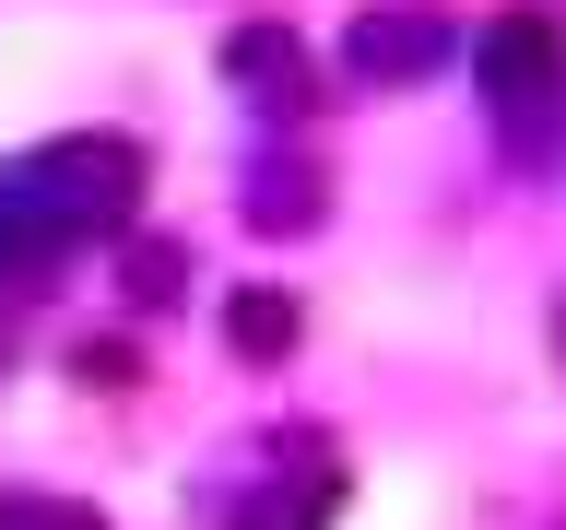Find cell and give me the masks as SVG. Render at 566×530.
Returning <instances> with one entry per match:
<instances>
[{"mask_svg": "<svg viewBox=\"0 0 566 530\" xmlns=\"http://www.w3.org/2000/svg\"><path fill=\"white\" fill-rule=\"evenodd\" d=\"M331 507H343V471L318 459V471H307V484H295V495H283V484H260V495H248V507H237V530H318V519H331Z\"/></svg>", "mask_w": 566, "mask_h": 530, "instance_id": "cell-6", "label": "cell"}, {"mask_svg": "<svg viewBox=\"0 0 566 530\" xmlns=\"http://www.w3.org/2000/svg\"><path fill=\"white\" fill-rule=\"evenodd\" d=\"M224 342H237L248 365H272V353H295V295H272V283H248V295H224Z\"/></svg>", "mask_w": 566, "mask_h": 530, "instance_id": "cell-5", "label": "cell"}, {"mask_svg": "<svg viewBox=\"0 0 566 530\" xmlns=\"http://www.w3.org/2000/svg\"><path fill=\"white\" fill-rule=\"evenodd\" d=\"M449 47H460V35L437 24V12H366V24L343 35V71L389 95V83H424V71L449 60Z\"/></svg>", "mask_w": 566, "mask_h": 530, "instance_id": "cell-3", "label": "cell"}, {"mask_svg": "<svg viewBox=\"0 0 566 530\" xmlns=\"http://www.w3.org/2000/svg\"><path fill=\"white\" fill-rule=\"evenodd\" d=\"M0 530H106L95 507H60V495H0Z\"/></svg>", "mask_w": 566, "mask_h": 530, "instance_id": "cell-9", "label": "cell"}, {"mask_svg": "<svg viewBox=\"0 0 566 530\" xmlns=\"http://www.w3.org/2000/svg\"><path fill=\"white\" fill-rule=\"evenodd\" d=\"M555 365H566V307H555Z\"/></svg>", "mask_w": 566, "mask_h": 530, "instance_id": "cell-11", "label": "cell"}, {"mask_svg": "<svg viewBox=\"0 0 566 530\" xmlns=\"http://www.w3.org/2000/svg\"><path fill=\"white\" fill-rule=\"evenodd\" d=\"M224 71H237L260 106H307V47H295L283 24H237L224 35Z\"/></svg>", "mask_w": 566, "mask_h": 530, "instance_id": "cell-4", "label": "cell"}, {"mask_svg": "<svg viewBox=\"0 0 566 530\" xmlns=\"http://www.w3.org/2000/svg\"><path fill=\"white\" fill-rule=\"evenodd\" d=\"M177 283H189V247H177V236H130V295H142V307H166Z\"/></svg>", "mask_w": 566, "mask_h": 530, "instance_id": "cell-8", "label": "cell"}, {"mask_svg": "<svg viewBox=\"0 0 566 530\" xmlns=\"http://www.w3.org/2000/svg\"><path fill=\"white\" fill-rule=\"evenodd\" d=\"M83 378H95V389H130V342H83Z\"/></svg>", "mask_w": 566, "mask_h": 530, "instance_id": "cell-10", "label": "cell"}, {"mask_svg": "<svg viewBox=\"0 0 566 530\" xmlns=\"http://www.w3.org/2000/svg\"><path fill=\"white\" fill-rule=\"evenodd\" d=\"M48 259H60V236H48V212H35L24 189H12V166H0V283H35Z\"/></svg>", "mask_w": 566, "mask_h": 530, "instance_id": "cell-7", "label": "cell"}, {"mask_svg": "<svg viewBox=\"0 0 566 530\" xmlns=\"http://www.w3.org/2000/svg\"><path fill=\"white\" fill-rule=\"evenodd\" d=\"M12 189L48 212V236H60V247L130 236V212H142V141L71 130V141H48V153H24V166H12Z\"/></svg>", "mask_w": 566, "mask_h": 530, "instance_id": "cell-1", "label": "cell"}, {"mask_svg": "<svg viewBox=\"0 0 566 530\" xmlns=\"http://www.w3.org/2000/svg\"><path fill=\"white\" fill-rule=\"evenodd\" d=\"M472 71H484V106L507 118V141H531L566 106V35H555V12H495V24L472 35Z\"/></svg>", "mask_w": 566, "mask_h": 530, "instance_id": "cell-2", "label": "cell"}]
</instances>
